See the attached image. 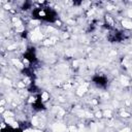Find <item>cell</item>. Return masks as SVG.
I'll return each instance as SVG.
<instances>
[{"label":"cell","mask_w":132,"mask_h":132,"mask_svg":"<svg viewBox=\"0 0 132 132\" xmlns=\"http://www.w3.org/2000/svg\"><path fill=\"white\" fill-rule=\"evenodd\" d=\"M92 81H93V84H94L97 88H99V89H105V88H107V86H108V84H109L108 77H107L106 75L102 74V73H97V74H95V75L92 77Z\"/></svg>","instance_id":"obj_1"}]
</instances>
